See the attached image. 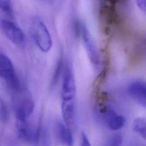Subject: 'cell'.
Listing matches in <instances>:
<instances>
[{"label":"cell","instance_id":"6da1fadb","mask_svg":"<svg viewBox=\"0 0 146 146\" xmlns=\"http://www.w3.org/2000/svg\"><path fill=\"white\" fill-rule=\"evenodd\" d=\"M76 87L74 74L68 64L63 72L61 91V110L65 124L70 128L74 123Z\"/></svg>","mask_w":146,"mask_h":146},{"label":"cell","instance_id":"7a4b0ae2","mask_svg":"<svg viewBox=\"0 0 146 146\" xmlns=\"http://www.w3.org/2000/svg\"><path fill=\"white\" fill-rule=\"evenodd\" d=\"M32 36L39 48L44 52L50 51L52 41L51 35L44 23L38 17H33L30 23Z\"/></svg>","mask_w":146,"mask_h":146},{"label":"cell","instance_id":"3957f363","mask_svg":"<svg viewBox=\"0 0 146 146\" xmlns=\"http://www.w3.org/2000/svg\"><path fill=\"white\" fill-rule=\"evenodd\" d=\"M0 78L5 81L13 94L22 90L21 82L11 60L2 53H0Z\"/></svg>","mask_w":146,"mask_h":146},{"label":"cell","instance_id":"277c9868","mask_svg":"<svg viewBox=\"0 0 146 146\" xmlns=\"http://www.w3.org/2000/svg\"><path fill=\"white\" fill-rule=\"evenodd\" d=\"M96 111L98 119L111 130H119L124 126V117L117 114L106 102L98 103Z\"/></svg>","mask_w":146,"mask_h":146},{"label":"cell","instance_id":"5b68a950","mask_svg":"<svg viewBox=\"0 0 146 146\" xmlns=\"http://www.w3.org/2000/svg\"><path fill=\"white\" fill-rule=\"evenodd\" d=\"M0 29L13 43L19 46L25 44V35L20 27L15 22L4 19H0Z\"/></svg>","mask_w":146,"mask_h":146},{"label":"cell","instance_id":"8992f818","mask_svg":"<svg viewBox=\"0 0 146 146\" xmlns=\"http://www.w3.org/2000/svg\"><path fill=\"white\" fill-rule=\"evenodd\" d=\"M16 129L19 138L27 143H35L39 139L40 130L34 128L28 119H16Z\"/></svg>","mask_w":146,"mask_h":146},{"label":"cell","instance_id":"52a82bcc","mask_svg":"<svg viewBox=\"0 0 146 146\" xmlns=\"http://www.w3.org/2000/svg\"><path fill=\"white\" fill-rule=\"evenodd\" d=\"M81 36L83 44L91 62L93 66L98 67L99 64V58L97 47L92 36L84 26L81 27Z\"/></svg>","mask_w":146,"mask_h":146},{"label":"cell","instance_id":"ba28073f","mask_svg":"<svg viewBox=\"0 0 146 146\" xmlns=\"http://www.w3.org/2000/svg\"><path fill=\"white\" fill-rule=\"evenodd\" d=\"M127 91L131 98L146 108V81L137 80L132 82L129 84Z\"/></svg>","mask_w":146,"mask_h":146},{"label":"cell","instance_id":"9c48e42d","mask_svg":"<svg viewBox=\"0 0 146 146\" xmlns=\"http://www.w3.org/2000/svg\"><path fill=\"white\" fill-rule=\"evenodd\" d=\"M54 128L55 137L60 143L65 146H73L74 138L71 131L65 123L56 121Z\"/></svg>","mask_w":146,"mask_h":146},{"label":"cell","instance_id":"30bf717a","mask_svg":"<svg viewBox=\"0 0 146 146\" xmlns=\"http://www.w3.org/2000/svg\"><path fill=\"white\" fill-rule=\"evenodd\" d=\"M101 13L103 17L108 24L116 22L117 16L115 0H103L101 5Z\"/></svg>","mask_w":146,"mask_h":146},{"label":"cell","instance_id":"8fae6325","mask_svg":"<svg viewBox=\"0 0 146 146\" xmlns=\"http://www.w3.org/2000/svg\"><path fill=\"white\" fill-rule=\"evenodd\" d=\"M132 128L135 132L146 140V118L136 119L133 122Z\"/></svg>","mask_w":146,"mask_h":146},{"label":"cell","instance_id":"7c38bea8","mask_svg":"<svg viewBox=\"0 0 146 146\" xmlns=\"http://www.w3.org/2000/svg\"><path fill=\"white\" fill-rule=\"evenodd\" d=\"M39 140L40 146H51L50 135L47 128H44L40 131Z\"/></svg>","mask_w":146,"mask_h":146},{"label":"cell","instance_id":"4fadbf2b","mask_svg":"<svg viewBox=\"0 0 146 146\" xmlns=\"http://www.w3.org/2000/svg\"><path fill=\"white\" fill-rule=\"evenodd\" d=\"M8 111L5 104L0 96V122L5 123L8 120Z\"/></svg>","mask_w":146,"mask_h":146},{"label":"cell","instance_id":"5bb4252c","mask_svg":"<svg viewBox=\"0 0 146 146\" xmlns=\"http://www.w3.org/2000/svg\"><path fill=\"white\" fill-rule=\"evenodd\" d=\"M123 141V137L119 134H114L108 139L107 146H120Z\"/></svg>","mask_w":146,"mask_h":146},{"label":"cell","instance_id":"9a60e30c","mask_svg":"<svg viewBox=\"0 0 146 146\" xmlns=\"http://www.w3.org/2000/svg\"><path fill=\"white\" fill-rule=\"evenodd\" d=\"M0 9L7 14H11L12 7L10 0H0Z\"/></svg>","mask_w":146,"mask_h":146},{"label":"cell","instance_id":"2e32d148","mask_svg":"<svg viewBox=\"0 0 146 146\" xmlns=\"http://www.w3.org/2000/svg\"><path fill=\"white\" fill-rule=\"evenodd\" d=\"M62 59H60V60H59L57 66L56 67L54 75H53V78H52V85H55L56 83H57L59 78L60 76V72L62 70Z\"/></svg>","mask_w":146,"mask_h":146},{"label":"cell","instance_id":"e0dca14e","mask_svg":"<svg viewBox=\"0 0 146 146\" xmlns=\"http://www.w3.org/2000/svg\"><path fill=\"white\" fill-rule=\"evenodd\" d=\"M80 146H91L90 143L87 138V136L84 133H82Z\"/></svg>","mask_w":146,"mask_h":146},{"label":"cell","instance_id":"ac0fdd59","mask_svg":"<svg viewBox=\"0 0 146 146\" xmlns=\"http://www.w3.org/2000/svg\"><path fill=\"white\" fill-rule=\"evenodd\" d=\"M138 7L143 11L146 12V0H136Z\"/></svg>","mask_w":146,"mask_h":146}]
</instances>
